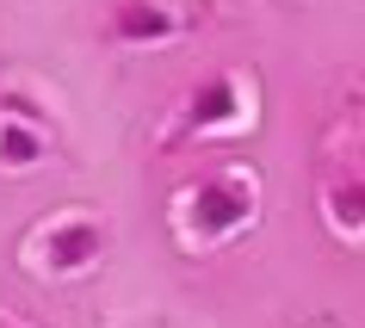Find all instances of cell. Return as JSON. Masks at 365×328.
I'll return each mask as SVG.
<instances>
[{
  "mask_svg": "<svg viewBox=\"0 0 365 328\" xmlns=\"http://www.w3.org/2000/svg\"><path fill=\"white\" fill-rule=\"evenodd\" d=\"M328 211H334V223H341V230H365V180L334 186V193H328Z\"/></svg>",
  "mask_w": 365,
  "mask_h": 328,
  "instance_id": "cell-5",
  "label": "cell"
},
{
  "mask_svg": "<svg viewBox=\"0 0 365 328\" xmlns=\"http://www.w3.org/2000/svg\"><path fill=\"white\" fill-rule=\"evenodd\" d=\"M93 254H99V223H87V217H75V223H62V230L43 235V260H50L56 272L87 267Z\"/></svg>",
  "mask_w": 365,
  "mask_h": 328,
  "instance_id": "cell-2",
  "label": "cell"
},
{
  "mask_svg": "<svg viewBox=\"0 0 365 328\" xmlns=\"http://www.w3.org/2000/svg\"><path fill=\"white\" fill-rule=\"evenodd\" d=\"M173 13L161 6V0H118V19H112V31L124 43H155V38H168L173 31Z\"/></svg>",
  "mask_w": 365,
  "mask_h": 328,
  "instance_id": "cell-3",
  "label": "cell"
},
{
  "mask_svg": "<svg viewBox=\"0 0 365 328\" xmlns=\"http://www.w3.org/2000/svg\"><path fill=\"white\" fill-rule=\"evenodd\" d=\"M38 136L19 130V124H0V161H13V168H25V161H38Z\"/></svg>",
  "mask_w": 365,
  "mask_h": 328,
  "instance_id": "cell-6",
  "label": "cell"
},
{
  "mask_svg": "<svg viewBox=\"0 0 365 328\" xmlns=\"http://www.w3.org/2000/svg\"><path fill=\"white\" fill-rule=\"evenodd\" d=\"M248 217H254V186L235 168L198 180L192 193H186V223H192V235H223L235 223H248Z\"/></svg>",
  "mask_w": 365,
  "mask_h": 328,
  "instance_id": "cell-1",
  "label": "cell"
},
{
  "mask_svg": "<svg viewBox=\"0 0 365 328\" xmlns=\"http://www.w3.org/2000/svg\"><path fill=\"white\" fill-rule=\"evenodd\" d=\"M235 106H242V99H235V81H205V87L192 93V124H198V130H211V124H230Z\"/></svg>",
  "mask_w": 365,
  "mask_h": 328,
  "instance_id": "cell-4",
  "label": "cell"
}]
</instances>
